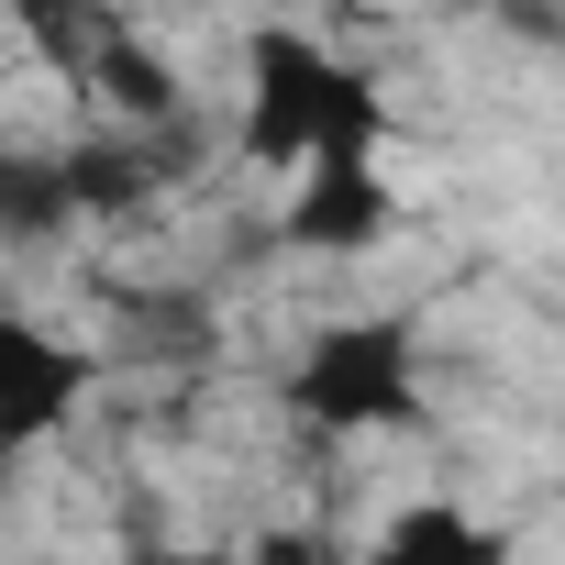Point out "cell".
I'll list each match as a JSON object with an SVG mask.
<instances>
[{"label":"cell","mask_w":565,"mask_h":565,"mask_svg":"<svg viewBox=\"0 0 565 565\" xmlns=\"http://www.w3.org/2000/svg\"><path fill=\"white\" fill-rule=\"evenodd\" d=\"M233 145H244V167H277V178L377 167L388 100H377V78L344 67L322 34L255 23V34H244V122H233Z\"/></svg>","instance_id":"cell-1"},{"label":"cell","mask_w":565,"mask_h":565,"mask_svg":"<svg viewBox=\"0 0 565 565\" xmlns=\"http://www.w3.org/2000/svg\"><path fill=\"white\" fill-rule=\"evenodd\" d=\"M277 411L322 444H377V433H422L433 422V388H422V333L399 311H355V322H322L289 377H277Z\"/></svg>","instance_id":"cell-2"},{"label":"cell","mask_w":565,"mask_h":565,"mask_svg":"<svg viewBox=\"0 0 565 565\" xmlns=\"http://www.w3.org/2000/svg\"><path fill=\"white\" fill-rule=\"evenodd\" d=\"M89 388H100V355L89 344H67V333H45L23 311H0V455L56 444L89 411Z\"/></svg>","instance_id":"cell-3"},{"label":"cell","mask_w":565,"mask_h":565,"mask_svg":"<svg viewBox=\"0 0 565 565\" xmlns=\"http://www.w3.org/2000/svg\"><path fill=\"white\" fill-rule=\"evenodd\" d=\"M388 222H399V200L377 167H311V178H289L277 244L289 255H366V244H388Z\"/></svg>","instance_id":"cell-4"},{"label":"cell","mask_w":565,"mask_h":565,"mask_svg":"<svg viewBox=\"0 0 565 565\" xmlns=\"http://www.w3.org/2000/svg\"><path fill=\"white\" fill-rule=\"evenodd\" d=\"M366 565H510V532H488V521L455 510V499H411V510L377 521Z\"/></svg>","instance_id":"cell-5"},{"label":"cell","mask_w":565,"mask_h":565,"mask_svg":"<svg viewBox=\"0 0 565 565\" xmlns=\"http://www.w3.org/2000/svg\"><path fill=\"white\" fill-rule=\"evenodd\" d=\"M89 211L67 189V156H23V145H0V244H67Z\"/></svg>","instance_id":"cell-6"},{"label":"cell","mask_w":565,"mask_h":565,"mask_svg":"<svg viewBox=\"0 0 565 565\" xmlns=\"http://www.w3.org/2000/svg\"><path fill=\"white\" fill-rule=\"evenodd\" d=\"M56 156H67V189H78V211H89V222H111V211H145V200H156V145H145V134L56 145Z\"/></svg>","instance_id":"cell-7"},{"label":"cell","mask_w":565,"mask_h":565,"mask_svg":"<svg viewBox=\"0 0 565 565\" xmlns=\"http://www.w3.org/2000/svg\"><path fill=\"white\" fill-rule=\"evenodd\" d=\"M100 100L122 111V122H178V67L156 56V45H100Z\"/></svg>","instance_id":"cell-8"},{"label":"cell","mask_w":565,"mask_h":565,"mask_svg":"<svg viewBox=\"0 0 565 565\" xmlns=\"http://www.w3.org/2000/svg\"><path fill=\"white\" fill-rule=\"evenodd\" d=\"M244 565H355L333 532H311V521H277V532H255L244 543Z\"/></svg>","instance_id":"cell-9"},{"label":"cell","mask_w":565,"mask_h":565,"mask_svg":"<svg viewBox=\"0 0 565 565\" xmlns=\"http://www.w3.org/2000/svg\"><path fill=\"white\" fill-rule=\"evenodd\" d=\"M122 565H244L222 543H122Z\"/></svg>","instance_id":"cell-10"}]
</instances>
